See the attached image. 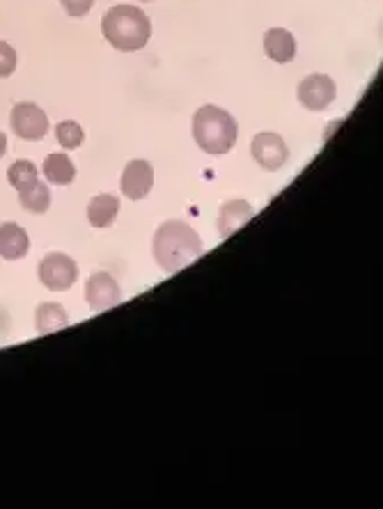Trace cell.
<instances>
[{"instance_id":"obj_3","label":"cell","mask_w":383,"mask_h":509,"mask_svg":"<svg viewBox=\"0 0 383 509\" xmlns=\"http://www.w3.org/2000/svg\"><path fill=\"white\" fill-rule=\"evenodd\" d=\"M237 120L218 106H202L193 115V138L207 154H228L237 145Z\"/></svg>"},{"instance_id":"obj_20","label":"cell","mask_w":383,"mask_h":509,"mask_svg":"<svg viewBox=\"0 0 383 509\" xmlns=\"http://www.w3.org/2000/svg\"><path fill=\"white\" fill-rule=\"evenodd\" d=\"M60 3L69 16H85L94 5V0H60Z\"/></svg>"},{"instance_id":"obj_16","label":"cell","mask_w":383,"mask_h":509,"mask_svg":"<svg viewBox=\"0 0 383 509\" xmlns=\"http://www.w3.org/2000/svg\"><path fill=\"white\" fill-rule=\"evenodd\" d=\"M44 177H47L51 184H60V186L71 184L76 177L74 161H71L67 154H60V152L48 154L47 159H44Z\"/></svg>"},{"instance_id":"obj_12","label":"cell","mask_w":383,"mask_h":509,"mask_svg":"<svg viewBox=\"0 0 383 509\" xmlns=\"http://www.w3.org/2000/svg\"><path fill=\"white\" fill-rule=\"evenodd\" d=\"M264 51L273 62H281V65L292 62L296 56L294 35L285 28H271L264 35Z\"/></svg>"},{"instance_id":"obj_10","label":"cell","mask_w":383,"mask_h":509,"mask_svg":"<svg viewBox=\"0 0 383 509\" xmlns=\"http://www.w3.org/2000/svg\"><path fill=\"white\" fill-rule=\"evenodd\" d=\"M30 250V239L21 225L16 223H3L0 225V258L3 260H15L26 258Z\"/></svg>"},{"instance_id":"obj_19","label":"cell","mask_w":383,"mask_h":509,"mask_svg":"<svg viewBox=\"0 0 383 509\" xmlns=\"http://www.w3.org/2000/svg\"><path fill=\"white\" fill-rule=\"evenodd\" d=\"M16 69V51L7 42H0V79L12 76Z\"/></svg>"},{"instance_id":"obj_9","label":"cell","mask_w":383,"mask_h":509,"mask_svg":"<svg viewBox=\"0 0 383 509\" xmlns=\"http://www.w3.org/2000/svg\"><path fill=\"white\" fill-rule=\"evenodd\" d=\"M152 186H154V168L147 161L136 159L129 161L120 179V188L129 200H143L150 196Z\"/></svg>"},{"instance_id":"obj_1","label":"cell","mask_w":383,"mask_h":509,"mask_svg":"<svg viewBox=\"0 0 383 509\" xmlns=\"http://www.w3.org/2000/svg\"><path fill=\"white\" fill-rule=\"evenodd\" d=\"M152 252H154L156 264L165 273H177L196 262L205 248H202L200 234L191 225L182 220H168L156 229Z\"/></svg>"},{"instance_id":"obj_6","label":"cell","mask_w":383,"mask_h":509,"mask_svg":"<svg viewBox=\"0 0 383 509\" xmlns=\"http://www.w3.org/2000/svg\"><path fill=\"white\" fill-rule=\"evenodd\" d=\"M252 159L258 161L264 170H281L282 165L290 159V150H287V143L282 141L278 133L273 132H262L252 138Z\"/></svg>"},{"instance_id":"obj_14","label":"cell","mask_w":383,"mask_h":509,"mask_svg":"<svg viewBox=\"0 0 383 509\" xmlns=\"http://www.w3.org/2000/svg\"><path fill=\"white\" fill-rule=\"evenodd\" d=\"M35 326L42 335L48 333H58L62 328L69 326V317H67V310L60 303H42L35 313Z\"/></svg>"},{"instance_id":"obj_18","label":"cell","mask_w":383,"mask_h":509,"mask_svg":"<svg viewBox=\"0 0 383 509\" xmlns=\"http://www.w3.org/2000/svg\"><path fill=\"white\" fill-rule=\"evenodd\" d=\"M56 138L58 143H60V147H65V150H76V147L83 145L85 133L79 122L65 120L56 126Z\"/></svg>"},{"instance_id":"obj_4","label":"cell","mask_w":383,"mask_h":509,"mask_svg":"<svg viewBox=\"0 0 383 509\" xmlns=\"http://www.w3.org/2000/svg\"><path fill=\"white\" fill-rule=\"evenodd\" d=\"M76 278H79V267L65 252H48L39 264V281L51 292L69 290L74 287Z\"/></svg>"},{"instance_id":"obj_8","label":"cell","mask_w":383,"mask_h":509,"mask_svg":"<svg viewBox=\"0 0 383 509\" xmlns=\"http://www.w3.org/2000/svg\"><path fill=\"white\" fill-rule=\"evenodd\" d=\"M85 301H88L92 313H103V310L115 308L122 301V290L117 281L108 273L99 271L85 285Z\"/></svg>"},{"instance_id":"obj_11","label":"cell","mask_w":383,"mask_h":509,"mask_svg":"<svg viewBox=\"0 0 383 509\" xmlns=\"http://www.w3.org/2000/svg\"><path fill=\"white\" fill-rule=\"evenodd\" d=\"M255 216V209L246 200H229L220 207L218 229L220 239H229L237 229H241Z\"/></svg>"},{"instance_id":"obj_2","label":"cell","mask_w":383,"mask_h":509,"mask_svg":"<svg viewBox=\"0 0 383 509\" xmlns=\"http://www.w3.org/2000/svg\"><path fill=\"white\" fill-rule=\"evenodd\" d=\"M103 37L117 51L133 53L147 47L152 35V24L143 10L133 5H115L106 12L101 21Z\"/></svg>"},{"instance_id":"obj_13","label":"cell","mask_w":383,"mask_h":509,"mask_svg":"<svg viewBox=\"0 0 383 509\" xmlns=\"http://www.w3.org/2000/svg\"><path fill=\"white\" fill-rule=\"evenodd\" d=\"M117 211H120V200L111 193H101V196L92 197L88 205V220L92 228H108L115 220Z\"/></svg>"},{"instance_id":"obj_21","label":"cell","mask_w":383,"mask_h":509,"mask_svg":"<svg viewBox=\"0 0 383 509\" xmlns=\"http://www.w3.org/2000/svg\"><path fill=\"white\" fill-rule=\"evenodd\" d=\"M5 152H7V136L0 132V159L5 156Z\"/></svg>"},{"instance_id":"obj_7","label":"cell","mask_w":383,"mask_h":509,"mask_svg":"<svg viewBox=\"0 0 383 509\" xmlns=\"http://www.w3.org/2000/svg\"><path fill=\"white\" fill-rule=\"evenodd\" d=\"M335 94V83L326 74H313L301 80L299 85V101L308 111H324V108L331 106Z\"/></svg>"},{"instance_id":"obj_22","label":"cell","mask_w":383,"mask_h":509,"mask_svg":"<svg viewBox=\"0 0 383 509\" xmlns=\"http://www.w3.org/2000/svg\"><path fill=\"white\" fill-rule=\"evenodd\" d=\"M145 3H147V0H145Z\"/></svg>"},{"instance_id":"obj_15","label":"cell","mask_w":383,"mask_h":509,"mask_svg":"<svg viewBox=\"0 0 383 509\" xmlns=\"http://www.w3.org/2000/svg\"><path fill=\"white\" fill-rule=\"evenodd\" d=\"M19 202L26 211L30 214H47L48 207H51V191L44 182L35 179L28 186H24L19 191Z\"/></svg>"},{"instance_id":"obj_5","label":"cell","mask_w":383,"mask_h":509,"mask_svg":"<svg viewBox=\"0 0 383 509\" xmlns=\"http://www.w3.org/2000/svg\"><path fill=\"white\" fill-rule=\"evenodd\" d=\"M10 124L12 132H15L21 141H42L48 133L47 112L30 101H21L12 108Z\"/></svg>"},{"instance_id":"obj_17","label":"cell","mask_w":383,"mask_h":509,"mask_svg":"<svg viewBox=\"0 0 383 509\" xmlns=\"http://www.w3.org/2000/svg\"><path fill=\"white\" fill-rule=\"evenodd\" d=\"M37 177H39V173H37V168H35V164L33 161H26V159L15 161V164L10 165V170H7V179H10V184L16 188V191H21L24 186H28V184L35 182Z\"/></svg>"}]
</instances>
